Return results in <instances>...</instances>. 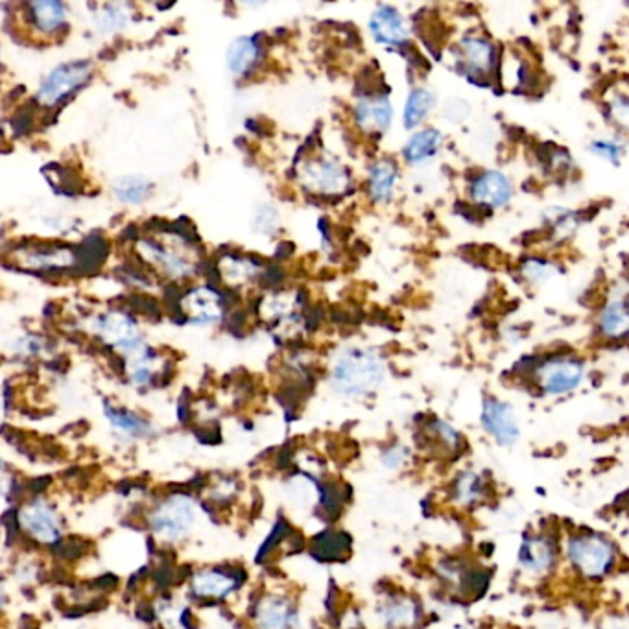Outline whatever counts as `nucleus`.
Here are the masks:
<instances>
[{
	"label": "nucleus",
	"instance_id": "f8f14e48",
	"mask_svg": "<svg viewBox=\"0 0 629 629\" xmlns=\"http://www.w3.org/2000/svg\"><path fill=\"white\" fill-rule=\"evenodd\" d=\"M393 109L386 96H366L355 107V122L368 135H382L392 122Z\"/></svg>",
	"mask_w": 629,
	"mask_h": 629
},
{
	"label": "nucleus",
	"instance_id": "393cba45",
	"mask_svg": "<svg viewBox=\"0 0 629 629\" xmlns=\"http://www.w3.org/2000/svg\"><path fill=\"white\" fill-rule=\"evenodd\" d=\"M602 333L607 338H624L628 333V310H626V299L624 297H615L609 301L604 312H602V320H600Z\"/></svg>",
	"mask_w": 629,
	"mask_h": 629
},
{
	"label": "nucleus",
	"instance_id": "c9c22d12",
	"mask_svg": "<svg viewBox=\"0 0 629 629\" xmlns=\"http://www.w3.org/2000/svg\"><path fill=\"white\" fill-rule=\"evenodd\" d=\"M117 583H119V580H117L115 576L106 574V576H102V578L95 580V582H93V587H98V589H113V587H117Z\"/></svg>",
	"mask_w": 629,
	"mask_h": 629
},
{
	"label": "nucleus",
	"instance_id": "aec40b11",
	"mask_svg": "<svg viewBox=\"0 0 629 629\" xmlns=\"http://www.w3.org/2000/svg\"><path fill=\"white\" fill-rule=\"evenodd\" d=\"M556 550L546 537H526L519 552V563L524 570L541 574L554 565Z\"/></svg>",
	"mask_w": 629,
	"mask_h": 629
},
{
	"label": "nucleus",
	"instance_id": "412c9836",
	"mask_svg": "<svg viewBox=\"0 0 629 629\" xmlns=\"http://www.w3.org/2000/svg\"><path fill=\"white\" fill-rule=\"evenodd\" d=\"M261 47L255 37H238L227 50V69L235 76H246L257 65Z\"/></svg>",
	"mask_w": 629,
	"mask_h": 629
},
{
	"label": "nucleus",
	"instance_id": "7ed1b4c3",
	"mask_svg": "<svg viewBox=\"0 0 629 629\" xmlns=\"http://www.w3.org/2000/svg\"><path fill=\"white\" fill-rule=\"evenodd\" d=\"M93 65L89 61H69L48 72L37 89V102L52 107L89 82Z\"/></svg>",
	"mask_w": 629,
	"mask_h": 629
},
{
	"label": "nucleus",
	"instance_id": "a19ab883",
	"mask_svg": "<svg viewBox=\"0 0 629 629\" xmlns=\"http://www.w3.org/2000/svg\"><path fill=\"white\" fill-rule=\"evenodd\" d=\"M462 629H473V628H462Z\"/></svg>",
	"mask_w": 629,
	"mask_h": 629
},
{
	"label": "nucleus",
	"instance_id": "20e7f679",
	"mask_svg": "<svg viewBox=\"0 0 629 629\" xmlns=\"http://www.w3.org/2000/svg\"><path fill=\"white\" fill-rule=\"evenodd\" d=\"M539 388L548 395H563L578 388L583 379V364L576 358L541 360L535 368Z\"/></svg>",
	"mask_w": 629,
	"mask_h": 629
},
{
	"label": "nucleus",
	"instance_id": "5701e85b",
	"mask_svg": "<svg viewBox=\"0 0 629 629\" xmlns=\"http://www.w3.org/2000/svg\"><path fill=\"white\" fill-rule=\"evenodd\" d=\"M397 183V168L390 161H379L369 170V194L375 202H388Z\"/></svg>",
	"mask_w": 629,
	"mask_h": 629
},
{
	"label": "nucleus",
	"instance_id": "dca6fc26",
	"mask_svg": "<svg viewBox=\"0 0 629 629\" xmlns=\"http://www.w3.org/2000/svg\"><path fill=\"white\" fill-rule=\"evenodd\" d=\"M257 622L262 629H296V606L285 596L262 598L257 607Z\"/></svg>",
	"mask_w": 629,
	"mask_h": 629
},
{
	"label": "nucleus",
	"instance_id": "9b49d317",
	"mask_svg": "<svg viewBox=\"0 0 629 629\" xmlns=\"http://www.w3.org/2000/svg\"><path fill=\"white\" fill-rule=\"evenodd\" d=\"M511 192L513 187L510 179L495 170L480 174L471 183V198L487 209H497L506 205L511 200Z\"/></svg>",
	"mask_w": 629,
	"mask_h": 629
},
{
	"label": "nucleus",
	"instance_id": "0eeeda50",
	"mask_svg": "<svg viewBox=\"0 0 629 629\" xmlns=\"http://www.w3.org/2000/svg\"><path fill=\"white\" fill-rule=\"evenodd\" d=\"M301 179L316 194H340L349 185L347 170L333 159L309 161L301 170Z\"/></svg>",
	"mask_w": 629,
	"mask_h": 629
},
{
	"label": "nucleus",
	"instance_id": "4be33fe9",
	"mask_svg": "<svg viewBox=\"0 0 629 629\" xmlns=\"http://www.w3.org/2000/svg\"><path fill=\"white\" fill-rule=\"evenodd\" d=\"M349 550H351V537L338 530L323 532L312 541V546H310L312 556L321 561L345 558Z\"/></svg>",
	"mask_w": 629,
	"mask_h": 629
},
{
	"label": "nucleus",
	"instance_id": "7c9ffc66",
	"mask_svg": "<svg viewBox=\"0 0 629 629\" xmlns=\"http://www.w3.org/2000/svg\"><path fill=\"white\" fill-rule=\"evenodd\" d=\"M106 414L115 427L119 428V430H124V432H128V434L144 436V434L150 432V425H148L146 421H143L141 417L131 414V412H126V410H113L111 406H107Z\"/></svg>",
	"mask_w": 629,
	"mask_h": 629
},
{
	"label": "nucleus",
	"instance_id": "473e14b6",
	"mask_svg": "<svg viewBox=\"0 0 629 629\" xmlns=\"http://www.w3.org/2000/svg\"><path fill=\"white\" fill-rule=\"evenodd\" d=\"M524 275L528 277V279H532V281H543L546 279L550 272H552V268H550V264L545 261H539V259H534V261H528L524 264Z\"/></svg>",
	"mask_w": 629,
	"mask_h": 629
},
{
	"label": "nucleus",
	"instance_id": "6ab92c4d",
	"mask_svg": "<svg viewBox=\"0 0 629 629\" xmlns=\"http://www.w3.org/2000/svg\"><path fill=\"white\" fill-rule=\"evenodd\" d=\"M23 524L28 528V532L36 537L41 543H58L60 541V528L56 524V517L50 508H47L43 502H36L28 508H24Z\"/></svg>",
	"mask_w": 629,
	"mask_h": 629
},
{
	"label": "nucleus",
	"instance_id": "bb28decb",
	"mask_svg": "<svg viewBox=\"0 0 629 629\" xmlns=\"http://www.w3.org/2000/svg\"><path fill=\"white\" fill-rule=\"evenodd\" d=\"M436 104L434 95L427 89H414L404 106V128L412 130L417 124H421V120H425L428 113L432 111V107Z\"/></svg>",
	"mask_w": 629,
	"mask_h": 629
},
{
	"label": "nucleus",
	"instance_id": "2f4dec72",
	"mask_svg": "<svg viewBox=\"0 0 629 629\" xmlns=\"http://www.w3.org/2000/svg\"><path fill=\"white\" fill-rule=\"evenodd\" d=\"M72 255L67 250L48 251V253H36L28 259L32 268H48V266H69Z\"/></svg>",
	"mask_w": 629,
	"mask_h": 629
},
{
	"label": "nucleus",
	"instance_id": "f3484780",
	"mask_svg": "<svg viewBox=\"0 0 629 629\" xmlns=\"http://www.w3.org/2000/svg\"><path fill=\"white\" fill-rule=\"evenodd\" d=\"M30 12V24L34 26V32L39 36L52 37L60 34L67 26L69 13L65 4L54 0H41L28 4Z\"/></svg>",
	"mask_w": 629,
	"mask_h": 629
},
{
	"label": "nucleus",
	"instance_id": "9d476101",
	"mask_svg": "<svg viewBox=\"0 0 629 629\" xmlns=\"http://www.w3.org/2000/svg\"><path fill=\"white\" fill-rule=\"evenodd\" d=\"M139 251L146 261L152 262L155 268H159L161 272L167 273L168 277H174V279L187 277L196 268L183 251L157 244V242L144 240L139 244Z\"/></svg>",
	"mask_w": 629,
	"mask_h": 629
},
{
	"label": "nucleus",
	"instance_id": "c756f323",
	"mask_svg": "<svg viewBox=\"0 0 629 629\" xmlns=\"http://www.w3.org/2000/svg\"><path fill=\"white\" fill-rule=\"evenodd\" d=\"M486 493V486H484V478L476 473H463L462 476H458L456 484H454V495L458 502H462L463 506H469L476 500L482 499Z\"/></svg>",
	"mask_w": 629,
	"mask_h": 629
},
{
	"label": "nucleus",
	"instance_id": "58836bf2",
	"mask_svg": "<svg viewBox=\"0 0 629 629\" xmlns=\"http://www.w3.org/2000/svg\"><path fill=\"white\" fill-rule=\"evenodd\" d=\"M48 484H50V478H37V480H34V482L30 484V491H32V493H41Z\"/></svg>",
	"mask_w": 629,
	"mask_h": 629
},
{
	"label": "nucleus",
	"instance_id": "b1692460",
	"mask_svg": "<svg viewBox=\"0 0 629 629\" xmlns=\"http://www.w3.org/2000/svg\"><path fill=\"white\" fill-rule=\"evenodd\" d=\"M441 144L440 131L425 130L416 133L404 146V159L412 165H419L438 154Z\"/></svg>",
	"mask_w": 629,
	"mask_h": 629
},
{
	"label": "nucleus",
	"instance_id": "423d86ee",
	"mask_svg": "<svg viewBox=\"0 0 629 629\" xmlns=\"http://www.w3.org/2000/svg\"><path fill=\"white\" fill-rule=\"evenodd\" d=\"M152 523L159 534L168 537V541H178L187 535L194 523V506L189 497L174 495L161 510L155 511Z\"/></svg>",
	"mask_w": 629,
	"mask_h": 629
},
{
	"label": "nucleus",
	"instance_id": "6e6552de",
	"mask_svg": "<svg viewBox=\"0 0 629 629\" xmlns=\"http://www.w3.org/2000/svg\"><path fill=\"white\" fill-rule=\"evenodd\" d=\"M482 425L500 445H513L521 436V428L513 408L499 399H486L482 410Z\"/></svg>",
	"mask_w": 629,
	"mask_h": 629
},
{
	"label": "nucleus",
	"instance_id": "cd10ccee",
	"mask_svg": "<svg viewBox=\"0 0 629 629\" xmlns=\"http://www.w3.org/2000/svg\"><path fill=\"white\" fill-rule=\"evenodd\" d=\"M130 23V10L126 4H106L95 13V26L102 34L124 30Z\"/></svg>",
	"mask_w": 629,
	"mask_h": 629
},
{
	"label": "nucleus",
	"instance_id": "ddd939ff",
	"mask_svg": "<svg viewBox=\"0 0 629 629\" xmlns=\"http://www.w3.org/2000/svg\"><path fill=\"white\" fill-rule=\"evenodd\" d=\"M369 30L377 43L388 47H404L408 39V30L401 13L392 6H380L369 21Z\"/></svg>",
	"mask_w": 629,
	"mask_h": 629
},
{
	"label": "nucleus",
	"instance_id": "a211bd4d",
	"mask_svg": "<svg viewBox=\"0 0 629 629\" xmlns=\"http://www.w3.org/2000/svg\"><path fill=\"white\" fill-rule=\"evenodd\" d=\"M240 582L242 578H238L237 572H231V570H203L192 578V593L198 598L220 600L227 594L233 593Z\"/></svg>",
	"mask_w": 629,
	"mask_h": 629
},
{
	"label": "nucleus",
	"instance_id": "f704fd0d",
	"mask_svg": "<svg viewBox=\"0 0 629 629\" xmlns=\"http://www.w3.org/2000/svg\"><path fill=\"white\" fill-rule=\"evenodd\" d=\"M591 150H593L594 154L607 157V159L613 161V163H618L620 154H622V148H620L618 144L611 143V141H594V143L591 144Z\"/></svg>",
	"mask_w": 629,
	"mask_h": 629
},
{
	"label": "nucleus",
	"instance_id": "ea45409f",
	"mask_svg": "<svg viewBox=\"0 0 629 629\" xmlns=\"http://www.w3.org/2000/svg\"><path fill=\"white\" fill-rule=\"evenodd\" d=\"M4 604V593H2V589H0V607Z\"/></svg>",
	"mask_w": 629,
	"mask_h": 629
},
{
	"label": "nucleus",
	"instance_id": "f257e3e1",
	"mask_svg": "<svg viewBox=\"0 0 629 629\" xmlns=\"http://www.w3.org/2000/svg\"><path fill=\"white\" fill-rule=\"evenodd\" d=\"M382 358L368 349H345L333 364L334 390L349 397H366L375 392L384 380Z\"/></svg>",
	"mask_w": 629,
	"mask_h": 629
},
{
	"label": "nucleus",
	"instance_id": "a878e982",
	"mask_svg": "<svg viewBox=\"0 0 629 629\" xmlns=\"http://www.w3.org/2000/svg\"><path fill=\"white\" fill-rule=\"evenodd\" d=\"M150 190H152L150 181L139 176L117 179L113 185V194L117 196L119 202L126 205H143L150 198Z\"/></svg>",
	"mask_w": 629,
	"mask_h": 629
},
{
	"label": "nucleus",
	"instance_id": "72a5a7b5",
	"mask_svg": "<svg viewBox=\"0 0 629 629\" xmlns=\"http://www.w3.org/2000/svg\"><path fill=\"white\" fill-rule=\"evenodd\" d=\"M406 458H408V454H406V449L401 447V445H393L392 449H388V451L382 454V462L390 469H401L404 463H406Z\"/></svg>",
	"mask_w": 629,
	"mask_h": 629
},
{
	"label": "nucleus",
	"instance_id": "4468645a",
	"mask_svg": "<svg viewBox=\"0 0 629 629\" xmlns=\"http://www.w3.org/2000/svg\"><path fill=\"white\" fill-rule=\"evenodd\" d=\"M462 61L467 65V76L473 82L475 76L484 78L495 69L497 50L484 37L469 36L460 43Z\"/></svg>",
	"mask_w": 629,
	"mask_h": 629
},
{
	"label": "nucleus",
	"instance_id": "39448f33",
	"mask_svg": "<svg viewBox=\"0 0 629 629\" xmlns=\"http://www.w3.org/2000/svg\"><path fill=\"white\" fill-rule=\"evenodd\" d=\"M95 331L106 342L130 355L141 349V334L137 323L124 312H107L95 321Z\"/></svg>",
	"mask_w": 629,
	"mask_h": 629
},
{
	"label": "nucleus",
	"instance_id": "1a4fd4ad",
	"mask_svg": "<svg viewBox=\"0 0 629 629\" xmlns=\"http://www.w3.org/2000/svg\"><path fill=\"white\" fill-rule=\"evenodd\" d=\"M181 309L189 316L190 321L211 325V323H218L222 320L224 301H222V296L213 288L200 286L183 297Z\"/></svg>",
	"mask_w": 629,
	"mask_h": 629
},
{
	"label": "nucleus",
	"instance_id": "2eb2a0df",
	"mask_svg": "<svg viewBox=\"0 0 629 629\" xmlns=\"http://www.w3.org/2000/svg\"><path fill=\"white\" fill-rule=\"evenodd\" d=\"M377 615L384 628L410 629L416 626L421 618V607L414 598L408 596H392L386 598L379 607Z\"/></svg>",
	"mask_w": 629,
	"mask_h": 629
},
{
	"label": "nucleus",
	"instance_id": "f03ea898",
	"mask_svg": "<svg viewBox=\"0 0 629 629\" xmlns=\"http://www.w3.org/2000/svg\"><path fill=\"white\" fill-rule=\"evenodd\" d=\"M567 556L570 565L585 578H602L615 567L617 550L615 545L602 535H576L569 539Z\"/></svg>",
	"mask_w": 629,
	"mask_h": 629
},
{
	"label": "nucleus",
	"instance_id": "c85d7f7f",
	"mask_svg": "<svg viewBox=\"0 0 629 629\" xmlns=\"http://www.w3.org/2000/svg\"><path fill=\"white\" fill-rule=\"evenodd\" d=\"M259 262L246 257H227L226 261L220 264L222 275L229 285H242L253 279L259 272Z\"/></svg>",
	"mask_w": 629,
	"mask_h": 629
},
{
	"label": "nucleus",
	"instance_id": "e433bc0d",
	"mask_svg": "<svg viewBox=\"0 0 629 629\" xmlns=\"http://www.w3.org/2000/svg\"><path fill=\"white\" fill-rule=\"evenodd\" d=\"M600 629H628V622H626V618H609Z\"/></svg>",
	"mask_w": 629,
	"mask_h": 629
},
{
	"label": "nucleus",
	"instance_id": "4c0bfd02",
	"mask_svg": "<svg viewBox=\"0 0 629 629\" xmlns=\"http://www.w3.org/2000/svg\"><path fill=\"white\" fill-rule=\"evenodd\" d=\"M137 617L144 620V622H152L154 620V609L150 604H141L137 609Z\"/></svg>",
	"mask_w": 629,
	"mask_h": 629
}]
</instances>
